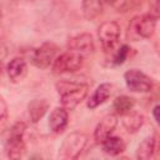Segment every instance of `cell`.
Wrapping results in <instances>:
<instances>
[{"mask_svg": "<svg viewBox=\"0 0 160 160\" xmlns=\"http://www.w3.org/2000/svg\"><path fill=\"white\" fill-rule=\"evenodd\" d=\"M56 90L60 96L61 106L66 110H72L88 96L89 85L85 82L61 80L56 82Z\"/></svg>", "mask_w": 160, "mask_h": 160, "instance_id": "cell-1", "label": "cell"}, {"mask_svg": "<svg viewBox=\"0 0 160 160\" xmlns=\"http://www.w3.org/2000/svg\"><path fill=\"white\" fill-rule=\"evenodd\" d=\"M26 130V124L22 121L15 122L6 138L5 141V152L10 159H19L25 152L24 134Z\"/></svg>", "mask_w": 160, "mask_h": 160, "instance_id": "cell-2", "label": "cell"}, {"mask_svg": "<svg viewBox=\"0 0 160 160\" xmlns=\"http://www.w3.org/2000/svg\"><path fill=\"white\" fill-rule=\"evenodd\" d=\"M88 145V136L84 132L74 131L69 134L59 149V158L65 160H74L80 156Z\"/></svg>", "mask_w": 160, "mask_h": 160, "instance_id": "cell-3", "label": "cell"}, {"mask_svg": "<svg viewBox=\"0 0 160 160\" xmlns=\"http://www.w3.org/2000/svg\"><path fill=\"white\" fill-rule=\"evenodd\" d=\"M85 56L74 51L66 50L62 54L58 55L52 61V72L54 74H65V72H75L81 69L84 65Z\"/></svg>", "mask_w": 160, "mask_h": 160, "instance_id": "cell-4", "label": "cell"}, {"mask_svg": "<svg viewBox=\"0 0 160 160\" xmlns=\"http://www.w3.org/2000/svg\"><path fill=\"white\" fill-rule=\"evenodd\" d=\"M58 46L52 42H44L38 48H34L29 52L30 62L38 69H48L52 65L56 58Z\"/></svg>", "mask_w": 160, "mask_h": 160, "instance_id": "cell-5", "label": "cell"}, {"mask_svg": "<svg viewBox=\"0 0 160 160\" xmlns=\"http://www.w3.org/2000/svg\"><path fill=\"white\" fill-rule=\"evenodd\" d=\"M156 20H158V18H155L150 12L144 14L141 16H136L129 24V32L131 31L134 38L149 39L155 32Z\"/></svg>", "mask_w": 160, "mask_h": 160, "instance_id": "cell-6", "label": "cell"}, {"mask_svg": "<svg viewBox=\"0 0 160 160\" xmlns=\"http://www.w3.org/2000/svg\"><path fill=\"white\" fill-rule=\"evenodd\" d=\"M124 80L130 91L149 92L154 88V81L150 76L138 69H130L124 74Z\"/></svg>", "mask_w": 160, "mask_h": 160, "instance_id": "cell-7", "label": "cell"}, {"mask_svg": "<svg viewBox=\"0 0 160 160\" xmlns=\"http://www.w3.org/2000/svg\"><path fill=\"white\" fill-rule=\"evenodd\" d=\"M98 36L104 51L114 50L120 39V26L116 21H105L99 26Z\"/></svg>", "mask_w": 160, "mask_h": 160, "instance_id": "cell-8", "label": "cell"}, {"mask_svg": "<svg viewBox=\"0 0 160 160\" xmlns=\"http://www.w3.org/2000/svg\"><path fill=\"white\" fill-rule=\"evenodd\" d=\"M68 46L70 50H74L84 56L92 54L95 50V44L92 40V36L88 32H81V34H78V35L70 38Z\"/></svg>", "mask_w": 160, "mask_h": 160, "instance_id": "cell-9", "label": "cell"}, {"mask_svg": "<svg viewBox=\"0 0 160 160\" xmlns=\"http://www.w3.org/2000/svg\"><path fill=\"white\" fill-rule=\"evenodd\" d=\"M118 125V116L116 114H109L106 116H104L96 125L95 130H94V140L95 142L100 144L102 140H105L108 136H110L115 128Z\"/></svg>", "mask_w": 160, "mask_h": 160, "instance_id": "cell-10", "label": "cell"}, {"mask_svg": "<svg viewBox=\"0 0 160 160\" xmlns=\"http://www.w3.org/2000/svg\"><path fill=\"white\" fill-rule=\"evenodd\" d=\"M6 74L11 82L22 81L28 75V64L22 58H14L6 65Z\"/></svg>", "mask_w": 160, "mask_h": 160, "instance_id": "cell-11", "label": "cell"}, {"mask_svg": "<svg viewBox=\"0 0 160 160\" xmlns=\"http://www.w3.org/2000/svg\"><path fill=\"white\" fill-rule=\"evenodd\" d=\"M68 121H69L68 110L62 106H59V108H55L49 116V128L52 132L60 134L68 126Z\"/></svg>", "mask_w": 160, "mask_h": 160, "instance_id": "cell-12", "label": "cell"}, {"mask_svg": "<svg viewBox=\"0 0 160 160\" xmlns=\"http://www.w3.org/2000/svg\"><path fill=\"white\" fill-rule=\"evenodd\" d=\"M111 89H112V85L109 84V82H102V84H100V85L95 89V91L92 92V95L89 98L88 104H86L88 108L92 110V109H96L98 106H100L101 104L106 102L108 99H109L110 95H111Z\"/></svg>", "mask_w": 160, "mask_h": 160, "instance_id": "cell-13", "label": "cell"}, {"mask_svg": "<svg viewBox=\"0 0 160 160\" xmlns=\"http://www.w3.org/2000/svg\"><path fill=\"white\" fill-rule=\"evenodd\" d=\"M156 148H158V140H156V135H150L148 138H145L138 146L136 150V158L140 160H149L152 159L155 156L156 152Z\"/></svg>", "mask_w": 160, "mask_h": 160, "instance_id": "cell-14", "label": "cell"}, {"mask_svg": "<svg viewBox=\"0 0 160 160\" xmlns=\"http://www.w3.org/2000/svg\"><path fill=\"white\" fill-rule=\"evenodd\" d=\"M121 116H122L121 124L125 128V130L130 134H134V132L139 131L141 129V126L144 125V122H145L144 115L138 112V111H134V110H130V111H128L126 114H124Z\"/></svg>", "mask_w": 160, "mask_h": 160, "instance_id": "cell-15", "label": "cell"}, {"mask_svg": "<svg viewBox=\"0 0 160 160\" xmlns=\"http://www.w3.org/2000/svg\"><path fill=\"white\" fill-rule=\"evenodd\" d=\"M100 144H101L102 151L110 156H118L125 151V142L119 136L110 135L105 140H102Z\"/></svg>", "mask_w": 160, "mask_h": 160, "instance_id": "cell-16", "label": "cell"}, {"mask_svg": "<svg viewBox=\"0 0 160 160\" xmlns=\"http://www.w3.org/2000/svg\"><path fill=\"white\" fill-rule=\"evenodd\" d=\"M104 0H82V15L86 20L92 21L102 14L104 10Z\"/></svg>", "mask_w": 160, "mask_h": 160, "instance_id": "cell-17", "label": "cell"}, {"mask_svg": "<svg viewBox=\"0 0 160 160\" xmlns=\"http://www.w3.org/2000/svg\"><path fill=\"white\" fill-rule=\"evenodd\" d=\"M48 109H49V102L45 99H34V100H31L28 105V112H29L30 121L32 124L38 122L45 115Z\"/></svg>", "mask_w": 160, "mask_h": 160, "instance_id": "cell-18", "label": "cell"}, {"mask_svg": "<svg viewBox=\"0 0 160 160\" xmlns=\"http://www.w3.org/2000/svg\"><path fill=\"white\" fill-rule=\"evenodd\" d=\"M134 105H135V99L134 98L128 96V95H120L114 100L112 108L115 110V114L121 116V115L126 114L128 111L132 110Z\"/></svg>", "mask_w": 160, "mask_h": 160, "instance_id": "cell-19", "label": "cell"}, {"mask_svg": "<svg viewBox=\"0 0 160 160\" xmlns=\"http://www.w3.org/2000/svg\"><path fill=\"white\" fill-rule=\"evenodd\" d=\"M130 46H128V45H122V46H120V49L116 51V54L114 55V60H112V62L115 64V65H121V64H124L125 62V60L128 59V56H129V54H130Z\"/></svg>", "mask_w": 160, "mask_h": 160, "instance_id": "cell-20", "label": "cell"}, {"mask_svg": "<svg viewBox=\"0 0 160 160\" xmlns=\"http://www.w3.org/2000/svg\"><path fill=\"white\" fill-rule=\"evenodd\" d=\"M8 104L5 102V100L0 96V121H4L8 118Z\"/></svg>", "mask_w": 160, "mask_h": 160, "instance_id": "cell-21", "label": "cell"}, {"mask_svg": "<svg viewBox=\"0 0 160 160\" xmlns=\"http://www.w3.org/2000/svg\"><path fill=\"white\" fill-rule=\"evenodd\" d=\"M160 0H154V5H152V11H150L151 15H154L155 18H159V10H160V5H159Z\"/></svg>", "mask_w": 160, "mask_h": 160, "instance_id": "cell-22", "label": "cell"}, {"mask_svg": "<svg viewBox=\"0 0 160 160\" xmlns=\"http://www.w3.org/2000/svg\"><path fill=\"white\" fill-rule=\"evenodd\" d=\"M159 109H160L159 105H155V106L152 108V116H154V120H155L156 122H159Z\"/></svg>", "mask_w": 160, "mask_h": 160, "instance_id": "cell-23", "label": "cell"}, {"mask_svg": "<svg viewBox=\"0 0 160 160\" xmlns=\"http://www.w3.org/2000/svg\"><path fill=\"white\" fill-rule=\"evenodd\" d=\"M104 2H106V4H115L116 0H104Z\"/></svg>", "mask_w": 160, "mask_h": 160, "instance_id": "cell-24", "label": "cell"}, {"mask_svg": "<svg viewBox=\"0 0 160 160\" xmlns=\"http://www.w3.org/2000/svg\"><path fill=\"white\" fill-rule=\"evenodd\" d=\"M1 18H2V12H1V9H0V21H1Z\"/></svg>", "mask_w": 160, "mask_h": 160, "instance_id": "cell-25", "label": "cell"}]
</instances>
